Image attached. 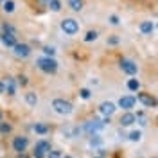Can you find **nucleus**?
<instances>
[{
	"mask_svg": "<svg viewBox=\"0 0 158 158\" xmlns=\"http://www.w3.org/2000/svg\"><path fill=\"white\" fill-rule=\"evenodd\" d=\"M38 69L47 72V74H54L58 70V61L52 58H41L38 59Z\"/></svg>",
	"mask_w": 158,
	"mask_h": 158,
	"instance_id": "1",
	"label": "nucleus"
},
{
	"mask_svg": "<svg viewBox=\"0 0 158 158\" xmlns=\"http://www.w3.org/2000/svg\"><path fill=\"white\" fill-rule=\"evenodd\" d=\"M52 108L58 113H61V115H70L72 113V104L69 101H63V99H54L52 101Z\"/></svg>",
	"mask_w": 158,
	"mask_h": 158,
	"instance_id": "2",
	"label": "nucleus"
},
{
	"mask_svg": "<svg viewBox=\"0 0 158 158\" xmlns=\"http://www.w3.org/2000/svg\"><path fill=\"white\" fill-rule=\"evenodd\" d=\"M61 29L65 31L67 34L72 36V34H76V32L79 31V23L74 18H65L63 22H61Z\"/></svg>",
	"mask_w": 158,
	"mask_h": 158,
	"instance_id": "3",
	"label": "nucleus"
},
{
	"mask_svg": "<svg viewBox=\"0 0 158 158\" xmlns=\"http://www.w3.org/2000/svg\"><path fill=\"white\" fill-rule=\"evenodd\" d=\"M49 151H50V142L40 140V142H36V146H34V158H43Z\"/></svg>",
	"mask_w": 158,
	"mask_h": 158,
	"instance_id": "4",
	"label": "nucleus"
},
{
	"mask_svg": "<svg viewBox=\"0 0 158 158\" xmlns=\"http://www.w3.org/2000/svg\"><path fill=\"white\" fill-rule=\"evenodd\" d=\"M106 126V122H101V120H90V122H86L85 126H83V129L86 131V133H95V131H99V129H102Z\"/></svg>",
	"mask_w": 158,
	"mask_h": 158,
	"instance_id": "5",
	"label": "nucleus"
},
{
	"mask_svg": "<svg viewBox=\"0 0 158 158\" xmlns=\"http://www.w3.org/2000/svg\"><path fill=\"white\" fill-rule=\"evenodd\" d=\"M27 144H29V142H27V138L25 137H16L15 140H13V149L22 155V153L27 149Z\"/></svg>",
	"mask_w": 158,
	"mask_h": 158,
	"instance_id": "6",
	"label": "nucleus"
},
{
	"mask_svg": "<svg viewBox=\"0 0 158 158\" xmlns=\"http://www.w3.org/2000/svg\"><path fill=\"white\" fill-rule=\"evenodd\" d=\"M13 49H15V54H16L18 58H27V56L31 54V47L25 45V43H16Z\"/></svg>",
	"mask_w": 158,
	"mask_h": 158,
	"instance_id": "7",
	"label": "nucleus"
},
{
	"mask_svg": "<svg viewBox=\"0 0 158 158\" xmlns=\"http://www.w3.org/2000/svg\"><path fill=\"white\" fill-rule=\"evenodd\" d=\"M120 69L124 70L126 74H129V76H133V74H137V65L133 63V61H129V59H122L120 61Z\"/></svg>",
	"mask_w": 158,
	"mask_h": 158,
	"instance_id": "8",
	"label": "nucleus"
},
{
	"mask_svg": "<svg viewBox=\"0 0 158 158\" xmlns=\"http://www.w3.org/2000/svg\"><path fill=\"white\" fill-rule=\"evenodd\" d=\"M135 102H137V99L131 97V95H126V97H120L118 99V106L122 110H131L135 106Z\"/></svg>",
	"mask_w": 158,
	"mask_h": 158,
	"instance_id": "9",
	"label": "nucleus"
},
{
	"mask_svg": "<svg viewBox=\"0 0 158 158\" xmlns=\"http://www.w3.org/2000/svg\"><path fill=\"white\" fill-rule=\"evenodd\" d=\"M99 110H101V113H102V115L110 117V115H113V113H115V110H117V108H115V104H113V102H110V101H104V102L99 106Z\"/></svg>",
	"mask_w": 158,
	"mask_h": 158,
	"instance_id": "10",
	"label": "nucleus"
},
{
	"mask_svg": "<svg viewBox=\"0 0 158 158\" xmlns=\"http://www.w3.org/2000/svg\"><path fill=\"white\" fill-rule=\"evenodd\" d=\"M138 101L144 104V106H156V99L155 97H151L149 94H138Z\"/></svg>",
	"mask_w": 158,
	"mask_h": 158,
	"instance_id": "11",
	"label": "nucleus"
},
{
	"mask_svg": "<svg viewBox=\"0 0 158 158\" xmlns=\"http://www.w3.org/2000/svg\"><path fill=\"white\" fill-rule=\"evenodd\" d=\"M2 43L7 45V47H15V45H16V38L13 36V32H4V36H2Z\"/></svg>",
	"mask_w": 158,
	"mask_h": 158,
	"instance_id": "12",
	"label": "nucleus"
},
{
	"mask_svg": "<svg viewBox=\"0 0 158 158\" xmlns=\"http://www.w3.org/2000/svg\"><path fill=\"white\" fill-rule=\"evenodd\" d=\"M135 120H137V117H135L133 113H129V111H128V113H124V115L120 117V124H122V126H131Z\"/></svg>",
	"mask_w": 158,
	"mask_h": 158,
	"instance_id": "13",
	"label": "nucleus"
},
{
	"mask_svg": "<svg viewBox=\"0 0 158 158\" xmlns=\"http://www.w3.org/2000/svg\"><path fill=\"white\" fill-rule=\"evenodd\" d=\"M6 90H7V94L9 95H15V92H16V85H15V79L9 77L6 81Z\"/></svg>",
	"mask_w": 158,
	"mask_h": 158,
	"instance_id": "14",
	"label": "nucleus"
},
{
	"mask_svg": "<svg viewBox=\"0 0 158 158\" xmlns=\"http://www.w3.org/2000/svg\"><path fill=\"white\" fill-rule=\"evenodd\" d=\"M140 31H142L144 34H151V32H153V23H151V22H142V23H140Z\"/></svg>",
	"mask_w": 158,
	"mask_h": 158,
	"instance_id": "15",
	"label": "nucleus"
},
{
	"mask_svg": "<svg viewBox=\"0 0 158 158\" xmlns=\"http://www.w3.org/2000/svg\"><path fill=\"white\" fill-rule=\"evenodd\" d=\"M69 6L74 11H81L83 9V0H69Z\"/></svg>",
	"mask_w": 158,
	"mask_h": 158,
	"instance_id": "16",
	"label": "nucleus"
},
{
	"mask_svg": "<svg viewBox=\"0 0 158 158\" xmlns=\"http://www.w3.org/2000/svg\"><path fill=\"white\" fill-rule=\"evenodd\" d=\"M34 131H36L38 135H45V133H49V126H45V124H36V126H34Z\"/></svg>",
	"mask_w": 158,
	"mask_h": 158,
	"instance_id": "17",
	"label": "nucleus"
},
{
	"mask_svg": "<svg viewBox=\"0 0 158 158\" xmlns=\"http://www.w3.org/2000/svg\"><path fill=\"white\" fill-rule=\"evenodd\" d=\"M25 101L29 102L31 106H36V102H38V97H36V94H25Z\"/></svg>",
	"mask_w": 158,
	"mask_h": 158,
	"instance_id": "18",
	"label": "nucleus"
},
{
	"mask_svg": "<svg viewBox=\"0 0 158 158\" xmlns=\"http://www.w3.org/2000/svg\"><path fill=\"white\" fill-rule=\"evenodd\" d=\"M128 88L131 90V92H137V90L140 88V83H138L137 79H129L128 81Z\"/></svg>",
	"mask_w": 158,
	"mask_h": 158,
	"instance_id": "19",
	"label": "nucleus"
},
{
	"mask_svg": "<svg viewBox=\"0 0 158 158\" xmlns=\"http://www.w3.org/2000/svg\"><path fill=\"white\" fill-rule=\"evenodd\" d=\"M4 11H6V13H13V11H15V2H13V0H6V2H4Z\"/></svg>",
	"mask_w": 158,
	"mask_h": 158,
	"instance_id": "20",
	"label": "nucleus"
},
{
	"mask_svg": "<svg viewBox=\"0 0 158 158\" xmlns=\"http://www.w3.org/2000/svg\"><path fill=\"white\" fill-rule=\"evenodd\" d=\"M49 6H50V9H52V11H56V13H58V11L61 9V2H59V0H50V2H49Z\"/></svg>",
	"mask_w": 158,
	"mask_h": 158,
	"instance_id": "21",
	"label": "nucleus"
},
{
	"mask_svg": "<svg viewBox=\"0 0 158 158\" xmlns=\"http://www.w3.org/2000/svg\"><path fill=\"white\" fill-rule=\"evenodd\" d=\"M140 138H142V133L140 131H131L129 133V140H133V142H138Z\"/></svg>",
	"mask_w": 158,
	"mask_h": 158,
	"instance_id": "22",
	"label": "nucleus"
},
{
	"mask_svg": "<svg viewBox=\"0 0 158 158\" xmlns=\"http://www.w3.org/2000/svg\"><path fill=\"white\" fill-rule=\"evenodd\" d=\"M95 38H97V32H95V31H88V32H86V36H85L86 41H94Z\"/></svg>",
	"mask_w": 158,
	"mask_h": 158,
	"instance_id": "23",
	"label": "nucleus"
},
{
	"mask_svg": "<svg viewBox=\"0 0 158 158\" xmlns=\"http://www.w3.org/2000/svg\"><path fill=\"white\" fill-rule=\"evenodd\" d=\"M0 131H2V133H9L11 126H9V124H4V122H2V124H0Z\"/></svg>",
	"mask_w": 158,
	"mask_h": 158,
	"instance_id": "24",
	"label": "nucleus"
},
{
	"mask_svg": "<svg viewBox=\"0 0 158 158\" xmlns=\"http://www.w3.org/2000/svg\"><path fill=\"white\" fill-rule=\"evenodd\" d=\"M49 158H61V153H59V151H52V149H50V151H49Z\"/></svg>",
	"mask_w": 158,
	"mask_h": 158,
	"instance_id": "25",
	"label": "nucleus"
},
{
	"mask_svg": "<svg viewBox=\"0 0 158 158\" xmlns=\"http://www.w3.org/2000/svg\"><path fill=\"white\" fill-rule=\"evenodd\" d=\"M79 94H81V97H83V99H88L90 97V90H86V88H83Z\"/></svg>",
	"mask_w": 158,
	"mask_h": 158,
	"instance_id": "26",
	"label": "nucleus"
},
{
	"mask_svg": "<svg viewBox=\"0 0 158 158\" xmlns=\"http://www.w3.org/2000/svg\"><path fill=\"white\" fill-rule=\"evenodd\" d=\"M45 54H47V56H52V54H54V49H50V47H45Z\"/></svg>",
	"mask_w": 158,
	"mask_h": 158,
	"instance_id": "27",
	"label": "nucleus"
},
{
	"mask_svg": "<svg viewBox=\"0 0 158 158\" xmlns=\"http://www.w3.org/2000/svg\"><path fill=\"white\" fill-rule=\"evenodd\" d=\"M110 20H111V23H113V25H117V23H118V18H117V16H111Z\"/></svg>",
	"mask_w": 158,
	"mask_h": 158,
	"instance_id": "28",
	"label": "nucleus"
},
{
	"mask_svg": "<svg viewBox=\"0 0 158 158\" xmlns=\"http://www.w3.org/2000/svg\"><path fill=\"white\" fill-rule=\"evenodd\" d=\"M4 92H6V85H4V83H0V94H4Z\"/></svg>",
	"mask_w": 158,
	"mask_h": 158,
	"instance_id": "29",
	"label": "nucleus"
},
{
	"mask_svg": "<svg viewBox=\"0 0 158 158\" xmlns=\"http://www.w3.org/2000/svg\"><path fill=\"white\" fill-rule=\"evenodd\" d=\"M20 83H22V85H27V77H23V76H22V77H20Z\"/></svg>",
	"mask_w": 158,
	"mask_h": 158,
	"instance_id": "30",
	"label": "nucleus"
},
{
	"mask_svg": "<svg viewBox=\"0 0 158 158\" xmlns=\"http://www.w3.org/2000/svg\"><path fill=\"white\" fill-rule=\"evenodd\" d=\"M110 43H113V45H115V43H118V38H111V40H110Z\"/></svg>",
	"mask_w": 158,
	"mask_h": 158,
	"instance_id": "31",
	"label": "nucleus"
},
{
	"mask_svg": "<svg viewBox=\"0 0 158 158\" xmlns=\"http://www.w3.org/2000/svg\"><path fill=\"white\" fill-rule=\"evenodd\" d=\"M61 158H72V156H61Z\"/></svg>",
	"mask_w": 158,
	"mask_h": 158,
	"instance_id": "32",
	"label": "nucleus"
},
{
	"mask_svg": "<svg viewBox=\"0 0 158 158\" xmlns=\"http://www.w3.org/2000/svg\"><path fill=\"white\" fill-rule=\"evenodd\" d=\"M0 120H2V113H0Z\"/></svg>",
	"mask_w": 158,
	"mask_h": 158,
	"instance_id": "33",
	"label": "nucleus"
},
{
	"mask_svg": "<svg viewBox=\"0 0 158 158\" xmlns=\"http://www.w3.org/2000/svg\"><path fill=\"white\" fill-rule=\"evenodd\" d=\"M45 2H50V0H45Z\"/></svg>",
	"mask_w": 158,
	"mask_h": 158,
	"instance_id": "34",
	"label": "nucleus"
}]
</instances>
